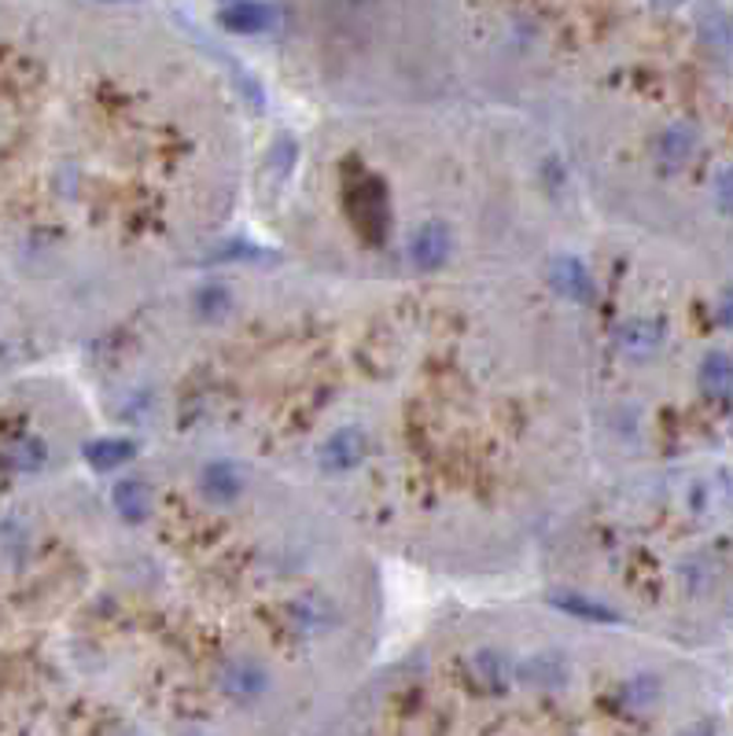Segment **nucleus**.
Returning <instances> with one entry per match:
<instances>
[{"label":"nucleus","instance_id":"3","mask_svg":"<svg viewBox=\"0 0 733 736\" xmlns=\"http://www.w3.org/2000/svg\"><path fill=\"white\" fill-rule=\"evenodd\" d=\"M247 196L299 266L432 283L538 269L575 239L582 185L549 119L457 92L318 111L255 152Z\"/></svg>","mask_w":733,"mask_h":736},{"label":"nucleus","instance_id":"2","mask_svg":"<svg viewBox=\"0 0 733 736\" xmlns=\"http://www.w3.org/2000/svg\"><path fill=\"white\" fill-rule=\"evenodd\" d=\"M108 476L86 667L125 729L340 718L376 667L380 556L307 487L211 446L92 442Z\"/></svg>","mask_w":733,"mask_h":736},{"label":"nucleus","instance_id":"7","mask_svg":"<svg viewBox=\"0 0 733 736\" xmlns=\"http://www.w3.org/2000/svg\"><path fill=\"white\" fill-rule=\"evenodd\" d=\"M700 147H704V125L697 119H689V114H678V119L667 122L664 130H656L653 144H648L653 174L659 181H675L678 174H686L689 166H693Z\"/></svg>","mask_w":733,"mask_h":736},{"label":"nucleus","instance_id":"4","mask_svg":"<svg viewBox=\"0 0 733 736\" xmlns=\"http://www.w3.org/2000/svg\"><path fill=\"white\" fill-rule=\"evenodd\" d=\"M542 596L538 604H484L438 618L398 659L373 667L340 729L362 733H579L642 722L664 681L642 674L601 685L593 629Z\"/></svg>","mask_w":733,"mask_h":736},{"label":"nucleus","instance_id":"8","mask_svg":"<svg viewBox=\"0 0 733 736\" xmlns=\"http://www.w3.org/2000/svg\"><path fill=\"white\" fill-rule=\"evenodd\" d=\"M697 387L704 398H730L733 394V357L726 350H708L700 361Z\"/></svg>","mask_w":733,"mask_h":736},{"label":"nucleus","instance_id":"1","mask_svg":"<svg viewBox=\"0 0 733 736\" xmlns=\"http://www.w3.org/2000/svg\"><path fill=\"white\" fill-rule=\"evenodd\" d=\"M92 343L125 435L258 460L380 560L512 571L586 482L579 365L535 269L384 283L211 255Z\"/></svg>","mask_w":733,"mask_h":736},{"label":"nucleus","instance_id":"5","mask_svg":"<svg viewBox=\"0 0 733 736\" xmlns=\"http://www.w3.org/2000/svg\"><path fill=\"white\" fill-rule=\"evenodd\" d=\"M280 78L310 108H387L473 92L449 0H266Z\"/></svg>","mask_w":733,"mask_h":736},{"label":"nucleus","instance_id":"9","mask_svg":"<svg viewBox=\"0 0 733 736\" xmlns=\"http://www.w3.org/2000/svg\"><path fill=\"white\" fill-rule=\"evenodd\" d=\"M730 435H733V420H730Z\"/></svg>","mask_w":733,"mask_h":736},{"label":"nucleus","instance_id":"6","mask_svg":"<svg viewBox=\"0 0 733 736\" xmlns=\"http://www.w3.org/2000/svg\"><path fill=\"white\" fill-rule=\"evenodd\" d=\"M479 97L549 119L604 67L620 0H449Z\"/></svg>","mask_w":733,"mask_h":736}]
</instances>
